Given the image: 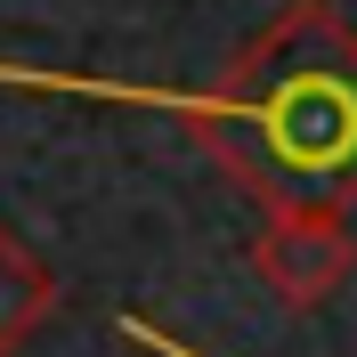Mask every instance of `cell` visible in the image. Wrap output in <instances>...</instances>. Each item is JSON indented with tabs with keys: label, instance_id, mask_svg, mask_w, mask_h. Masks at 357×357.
I'll return each mask as SVG.
<instances>
[{
	"label": "cell",
	"instance_id": "cell-1",
	"mask_svg": "<svg viewBox=\"0 0 357 357\" xmlns=\"http://www.w3.org/2000/svg\"><path fill=\"white\" fill-rule=\"evenodd\" d=\"M171 106L203 155L268 211L357 203V24L333 0H284L220 82Z\"/></svg>",
	"mask_w": 357,
	"mask_h": 357
},
{
	"label": "cell",
	"instance_id": "cell-3",
	"mask_svg": "<svg viewBox=\"0 0 357 357\" xmlns=\"http://www.w3.org/2000/svg\"><path fill=\"white\" fill-rule=\"evenodd\" d=\"M57 301H66L57 268L24 244L17 227H0V357H17L24 341L41 333L49 317H57Z\"/></svg>",
	"mask_w": 357,
	"mask_h": 357
},
{
	"label": "cell",
	"instance_id": "cell-2",
	"mask_svg": "<svg viewBox=\"0 0 357 357\" xmlns=\"http://www.w3.org/2000/svg\"><path fill=\"white\" fill-rule=\"evenodd\" d=\"M252 276L284 317H317L325 301H341V284L357 276V236L341 211H268L252 236Z\"/></svg>",
	"mask_w": 357,
	"mask_h": 357
}]
</instances>
